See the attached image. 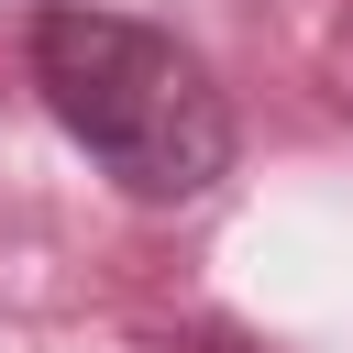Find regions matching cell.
Wrapping results in <instances>:
<instances>
[{"mask_svg":"<svg viewBox=\"0 0 353 353\" xmlns=\"http://www.w3.org/2000/svg\"><path fill=\"white\" fill-rule=\"evenodd\" d=\"M33 88L55 110V132L143 210H188L232 176V99L210 88V66L99 0H66L33 22Z\"/></svg>","mask_w":353,"mask_h":353,"instance_id":"1","label":"cell"},{"mask_svg":"<svg viewBox=\"0 0 353 353\" xmlns=\"http://www.w3.org/2000/svg\"><path fill=\"white\" fill-rule=\"evenodd\" d=\"M188 353H254V342H232V331H199V342H188Z\"/></svg>","mask_w":353,"mask_h":353,"instance_id":"2","label":"cell"},{"mask_svg":"<svg viewBox=\"0 0 353 353\" xmlns=\"http://www.w3.org/2000/svg\"><path fill=\"white\" fill-rule=\"evenodd\" d=\"M44 11H66V0H44Z\"/></svg>","mask_w":353,"mask_h":353,"instance_id":"3","label":"cell"}]
</instances>
